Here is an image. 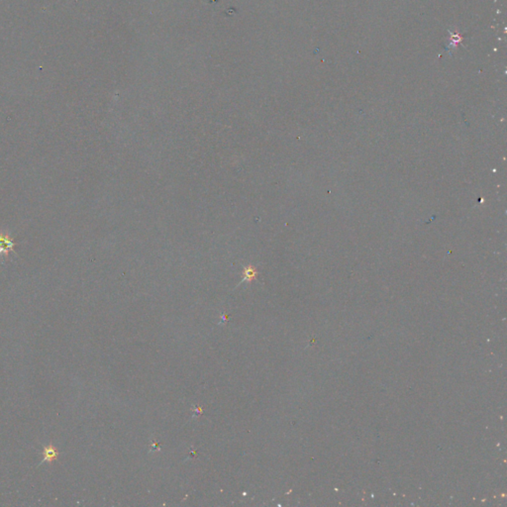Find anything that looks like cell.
Listing matches in <instances>:
<instances>
[{"label": "cell", "instance_id": "cell-1", "mask_svg": "<svg viewBox=\"0 0 507 507\" xmlns=\"http://www.w3.org/2000/svg\"><path fill=\"white\" fill-rule=\"evenodd\" d=\"M14 240L9 235L0 233V257L8 254L9 252H14Z\"/></svg>", "mask_w": 507, "mask_h": 507}]
</instances>
